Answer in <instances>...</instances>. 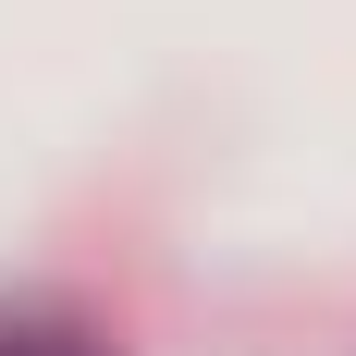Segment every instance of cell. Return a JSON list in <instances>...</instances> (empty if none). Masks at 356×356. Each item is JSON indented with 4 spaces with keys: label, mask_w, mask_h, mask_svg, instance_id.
I'll use <instances>...</instances> for the list:
<instances>
[{
    "label": "cell",
    "mask_w": 356,
    "mask_h": 356,
    "mask_svg": "<svg viewBox=\"0 0 356 356\" xmlns=\"http://www.w3.org/2000/svg\"><path fill=\"white\" fill-rule=\"evenodd\" d=\"M0 356H62V344H0Z\"/></svg>",
    "instance_id": "6da1fadb"
}]
</instances>
